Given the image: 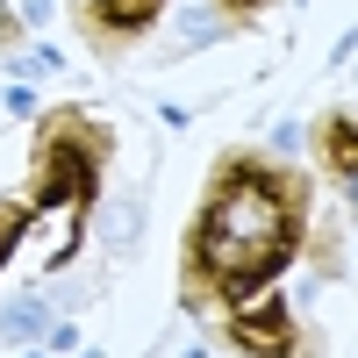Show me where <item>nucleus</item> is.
<instances>
[{
    "instance_id": "obj_7",
    "label": "nucleus",
    "mask_w": 358,
    "mask_h": 358,
    "mask_svg": "<svg viewBox=\"0 0 358 358\" xmlns=\"http://www.w3.org/2000/svg\"><path fill=\"white\" fill-rule=\"evenodd\" d=\"M273 0H215V15H229V22H258Z\"/></svg>"
},
{
    "instance_id": "obj_1",
    "label": "nucleus",
    "mask_w": 358,
    "mask_h": 358,
    "mask_svg": "<svg viewBox=\"0 0 358 358\" xmlns=\"http://www.w3.org/2000/svg\"><path fill=\"white\" fill-rule=\"evenodd\" d=\"M315 187L273 151H222L179 236V301L236 308L265 294L308 244Z\"/></svg>"
},
{
    "instance_id": "obj_3",
    "label": "nucleus",
    "mask_w": 358,
    "mask_h": 358,
    "mask_svg": "<svg viewBox=\"0 0 358 358\" xmlns=\"http://www.w3.org/2000/svg\"><path fill=\"white\" fill-rule=\"evenodd\" d=\"M222 344L236 358H301L308 337H301V315L265 287V294H251V301L222 308Z\"/></svg>"
},
{
    "instance_id": "obj_6",
    "label": "nucleus",
    "mask_w": 358,
    "mask_h": 358,
    "mask_svg": "<svg viewBox=\"0 0 358 358\" xmlns=\"http://www.w3.org/2000/svg\"><path fill=\"white\" fill-rule=\"evenodd\" d=\"M29 222H36V208H29V201H0V265L29 244Z\"/></svg>"
},
{
    "instance_id": "obj_2",
    "label": "nucleus",
    "mask_w": 358,
    "mask_h": 358,
    "mask_svg": "<svg viewBox=\"0 0 358 358\" xmlns=\"http://www.w3.org/2000/svg\"><path fill=\"white\" fill-rule=\"evenodd\" d=\"M108 165H115V129L101 122L94 108H43L36 115V136H29V208L36 215H57L65 236H57V265H65L79 244H86V222L101 208V187H108Z\"/></svg>"
},
{
    "instance_id": "obj_5",
    "label": "nucleus",
    "mask_w": 358,
    "mask_h": 358,
    "mask_svg": "<svg viewBox=\"0 0 358 358\" xmlns=\"http://www.w3.org/2000/svg\"><path fill=\"white\" fill-rule=\"evenodd\" d=\"M308 143H315V165L330 172V187H344V194L358 201V115L330 108V115L308 129Z\"/></svg>"
},
{
    "instance_id": "obj_4",
    "label": "nucleus",
    "mask_w": 358,
    "mask_h": 358,
    "mask_svg": "<svg viewBox=\"0 0 358 358\" xmlns=\"http://www.w3.org/2000/svg\"><path fill=\"white\" fill-rule=\"evenodd\" d=\"M172 0H72V29L94 57H122L136 36H151Z\"/></svg>"
}]
</instances>
